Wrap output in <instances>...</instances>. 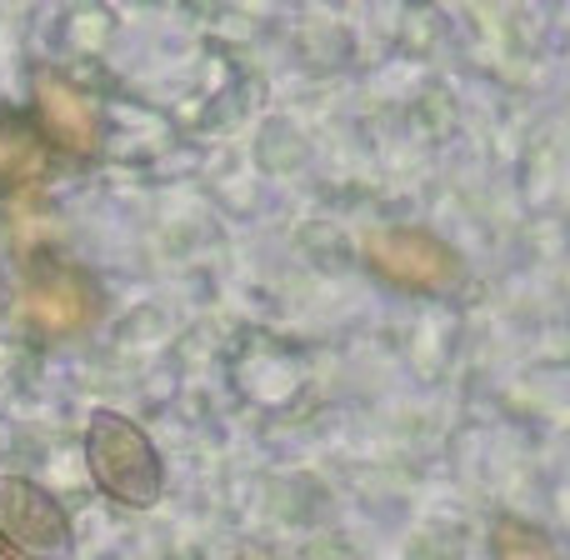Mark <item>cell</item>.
<instances>
[{"label": "cell", "mask_w": 570, "mask_h": 560, "mask_svg": "<svg viewBox=\"0 0 570 560\" xmlns=\"http://www.w3.org/2000/svg\"><path fill=\"white\" fill-rule=\"evenodd\" d=\"M491 551H495V560H561L556 556V546H551V536L535 531V525H525V521H501L495 525Z\"/></svg>", "instance_id": "cell-7"}, {"label": "cell", "mask_w": 570, "mask_h": 560, "mask_svg": "<svg viewBox=\"0 0 570 560\" xmlns=\"http://www.w3.org/2000/svg\"><path fill=\"white\" fill-rule=\"evenodd\" d=\"M0 560H20V556H16V551H10V546H6V541H0Z\"/></svg>", "instance_id": "cell-8"}, {"label": "cell", "mask_w": 570, "mask_h": 560, "mask_svg": "<svg viewBox=\"0 0 570 560\" xmlns=\"http://www.w3.org/2000/svg\"><path fill=\"white\" fill-rule=\"evenodd\" d=\"M36 110H40V126H46L50 146H60L66 156H96L100 150V116L66 76H50L40 70L36 76Z\"/></svg>", "instance_id": "cell-5"}, {"label": "cell", "mask_w": 570, "mask_h": 560, "mask_svg": "<svg viewBox=\"0 0 570 560\" xmlns=\"http://www.w3.org/2000/svg\"><path fill=\"white\" fill-rule=\"evenodd\" d=\"M0 541L36 560H70V515L26 475H0Z\"/></svg>", "instance_id": "cell-2"}, {"label": "cell", "mask_w": 570, "mask_h": 560, "mask_svg": "<svg viewBox=\"0 0 570 560\" xmlns=\"http://www.w3.org/2000/svg\"><path fill=\"white\" fill-rule=\"evenodd\" d=\"M365 261H371L375 276L411 285V291H441L461 276V261H455L451 246L431 236V230L415 226H385L365 236Z\"/></svg>", "instance_id": "cell-3"}, {"label": "cell", "mask_w": 570, "mask_h": 560, "mask_svg": "<svg viewBox=\"0 0 570 560\" xmlns=\"http://www.w3.org/2000/svg\"><path fill=\"white\" fill-rule=\"evenodd\" d=\"M46 170V146L36 140V130L20 126L16 116H0V186L20 190Z\"/></svg>", "instance_id": "cell-6"}, {"label": "cell", "mask_w": 570, "mask_h": 560, "mask_svg": "<svg viewBox=\"0 0 570 560\" xmlns=\"http://www.w3.org/2000/svg\"><path fill=\"white\" fill-rule=\"evenodd\" d=\"M20 311H26L30 325H40V331H50V335H76L100 315V295H96V281L90 276L50 261V266H40L36 276L26 281Z\"/></svg>", "instance_id": "cell-4"}, {"label": "cell", "mask_w": 570, "mask_h": 560, "mask_svg": "<svg viewBox=\"0 0 570 560\" xmlns=\"http://www.w3.org/2000/svg\"><path fill=\"white\" fill-rule=\"evenodd\" d=\"M86 461L96 485L110 495L116 505H130V511H150L160 501V455L150 445V435L140 431L126 415L96 411L86 425Z\"/></svg>", "instance_id": "cell-1"}]
</instances>
